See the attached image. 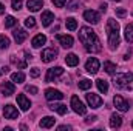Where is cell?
I'll list each match as a JSON object with an SVG mask.
<instances>
[{"mask_svg": "<svg viewBox=\"0 0 133 131\" xmlns=\"http://www.w3.org/2000/svg\"><path fill=\"white\" fill-rule=\"evenodd\" d=\"M79 40H81V43L85 46V49L88 53H99L101 48H102L101 40L98 39L96 33L88 26H84V28L79 30Z\"/></svg>", "mask_w": 133, "mask_h": 131, "instance_id": "obj_1", "label": "cell"}, {"mask_svg": "<svg viewBox=\"0 0 133 131\" xmlns=\"http://www.w3.org/2000/svg\"><path fill=\"white\" fill-rule=\"evenodd\" d=\"M107 34H108V45L110 49H116L119 46V23L115 19H108L107 22Z\"/></svg>", "mask_w": 133, "mask_h": 131, "instance_id": "obj_2", "label": "cell"}, {"mask_svg": "<svg viewBox=\"0 0 133 131\" xmlns=\"http://www.w3.org/2000/svg\"><path fill=\"white\" fill-rule=\"evenodd\" d=\"M132 82H133V74H132V72L118 74V76L115 77V86H116V88H121V90L129 88Z\"/></svg>", "mask_w": 133, "mask_h": 131, "instance_id": "obj_3", "label": "cell"}, {"mask_svg": "<svg viewBox=\"0 0 133 131\" xmlns=\"http://www.w3.org/2000/svg\"><path fill=\"white\" fill-rule=\"evenodd\" d=\"M71 108H73V111L77 113V114H85V113H87V106L82 103V100L77 97V96H73V97H71Z\"/></svg>", "mask_w": 133, "mask_h": 131, "instance_id": "obj_4", "label": "cell"}, {"mask_svg": "<svg viewBox=\"0 0 133 131\" xmlns=\"http://www.w3.org/2000/svg\"><path fill=\"white\" fill-rule=\"evenodd\" d=\"M113 103H115L116 110H119L121 113H125V111L130 110V103H129L124 97H121V96H115V97H113Z\"/></svg>", "mask_w": 133, "mask_h": 131, "instance_id": "obj_5", "label": "cell"}, {"mask_svg": "<svg viewBox=\"0 0 133 131\" xmlns=\"http://www.w3.org/2000/svg\"><path fill=\"white\" fill-rule=\"evenodd\" d=\"M64 74V68H61V66H56V68H50L48 71H46V77H45V80L46 82H53V80H56L59 76H62Z\"/></svg>", "mask_w": 133, "mask_h": 131, "instance_id": "obj_6", "label": "cell"}, {"mask_svg": "<svg viewBox=\"0 0 133 131\" xmlns=\"http://www.w3.org/2000/svg\"><path fill=\"white\" fill-rule=\"evenodd\" d=\"M3 116H5V119L14 120V119H19V111H17V108L12 106V105H5V108H3Z\"/></svg>", "mask_w": 133, "mask_h": 131, "instance_id": "obj_7", "label": "cell"}, {"mask_svg": "<svg viewBox=\"0 0 133 131\" xmlns=\"http://www.w3.org/2000/svg\"><path fill=\"white\" fill-rule=\"evenodd\" d=\"M84 19H85L88 23H91V25H96V23H99L101 16H99V12H98V11L88 9V11H85V12H84Z\"/></svg>", "mask_w": 133, "mask_h": 131, "instance_id": "obj_8", "label": "cell"}, {"mask_svg": "<svg viewBox=\"0 0 133 131\" xmlns=\"http://www.w3.org/2000/svg\"><path fill=\"white\" fill-rule=\"evenodd\" d=\"M99 60L96 59V57H90L88 60H87V63H85V69L90 72V74H96L98 71H99Z\"/></svg>", "mask_w": 133, "mask_h": 131, "instance_id": "obj_9", "label": "cell"}, {"mask_svg": "<svg viewBox=\"0 0 133 131\" xmlns=\"http://www.w3.org/2000/svg\"><path fill=\"white\" fill-rule=\"evenodd\" d=\"M56 56H57V49H56V48H46V49L42 51V56H40V57H42V62L48 63V62L54 60Z\"/></svg>", "mask_w": 133, "mask_h": 131, "instance_id": "obj_10", "label": "cell"}, {"mask_svg": "<svg viewBox=\"0 0 133 131\" xmlns=\"http://www.w3.org/2000/svg\"><path fill=\"white\" fill-rule=\"evenodd\" d=\"M45 99L46 100H62L64 99V94L59 91V90H54V88H48L45 91Z\"/></svg>", "mask_w": 133, "mask_h": 131, "instance_id": "obj_11", "label": "cell"}, {"mask_svg": "<svg viewBox=\"0 0 133 131\" xmlns=\"http://www.w3.org/2000/svg\"><path fill=\"white\" fill-rule=\"evenodd\" d=\"M87 103H88L91 108H99L101 105H102V99H101L98 94L90 93V94H87Z\"/></svg>", "mask_w": 133, "mask_h": 131, "instance_id": "obj_12", "label": "cell"}, {"mask_svg": "<svg viewBox=\"0 0 133 131\" xmlns=\"http://www.w3.org/2000/svg\"><path fill=\"white\" fill-rule=\"evenodd\" d=\"M17 103H19V106H20L22 111H28L31 108V102H30V99L26 97L25 94H19L17 96Z\"/></svg>", "mask_w": 133, "mask_h": 131, "instance_id": "obj_13", "label": "cell"}, {"mask_svg": "<svg viewBox=\"0 0 133 131\" xmlns=\"http://www.w3.org/2000/svg\"><path fill=\"white\" fill-rule=\"evenodd\" d=\"M0 90H2V93H3V96H11V94H14L16 86H14L12 82H3L2 86H0Z\"/></svg>", "mask_w": 133, "mask_h": 131, "instance_id": "obj_14", "label": "cell"}, {"mask_svg": "<svg viewBox=\"0 0 133 131\" xmlns=\"http://www.w3.org/2000/svg\"><path fill=\"white\" fill-rule=\"evenodd\" d=\"M57 40H59V43L64 48H71L73 46V42H74L71 35H57Z\"/></svg>", "mask_w": 133, "mask_h": 131, "instance_id": "obj_15", "label": "cell"}, {"mask_svg": "<svg viewBox=\"0 0 133 131\" xmlns=\"http://www.w3.org/2000/svg\"><path fill=\"white\" fill-rule=\"evenodd\" d=\"M53 20H54V14H53L51 11H43V12H42V25H43V26L51 25Z\"/></svg>", "mask_w": 133, "mask_h": 131, "instance_id": "obj_16", "label": "cell"}, {"mask_svg": "<svg viewBox=\"0 0 133 131\" xmlns=\"http://www.w3.org/2000/svg\"><path fill=\"white\" fill-rule=\"evenodd\" d=\"M26 31L25 30H22V28H17L16 31H14V40L17 42V43H23L25 42V39H26Z\"/></svg>", "mask_w": 133, "mask_h": 131, "instance_id": "obj_17", "label": "cell"}, {"mask_svg": "<svg viewBox=\"0 0 133 131\" xmlns=\"http://www.w3.org/2000/svg\"><path fill=\"white\" fill-rule=\"evenodd\" d=\"M26 6H28V9L30 11H39L42 6H43V0H28V3H26Z\"/></svg>", "mask_w": 133, "mask_h": 131, "instance_id": "obj_18", "label": "cell"}, {"mask_svg": "<svg viewBox=\"0 0 133 131\" xmlns=\"http://www.w3.org/2000/svg\"><path fill=\"white\" fill-rule=\"evenodd\" d=\"M45 43H46V37H45L43 34H37L33 40H31V45H33L34 48H40V46L45 45Z\"/></svg>", "mask_w": 133, "mask_h": 131, "instance_id": "obj_19", "label": "cell"}, {"mask_svg": "<svg viewBox=\"0 0 133 131\" xmlns=\"http://www.w3.org/2000/svg\"><path fill=\"white\" fill-rule=\"evenodd\" d=\"M54 123H56V119L54 117H51V116H46V117H43L42 120H40V127L42 128H51V127H54Z\"/></svg>", "mask_w": 133, "mask_h": 131, "instance_id": "obj_20", "label": "cell"}, {"mask_svg": "<svg viewBox=\"0 0 133 131\" xmlns=\"http://www.w3.org/2000/svg\"><path fill=\"white\" fill-rule=\"evenodd\" d=\"M122 125V117L119 114H111L110 117V127L111 128H119Z\"/></svg>", "mask_w": 133, "mask_h": 131, "instance_id": "obj_21", "label": "cell"}, {"mask_svg": "<svg viewBox=\"0 0 133 131\" xmlns=\"http://www.w3.org/2000/svg\"><path fill=\"white\" fill-rule=\"evenodd\" d=\"M65 63L68 66H76V65H79V57L76 56V54H66V57H65Z\"/></svg>", "mask_w": 133, "mask_h": 131, "instance_id": "obj_22", "label": "cell"}, {"mask_svg": "<svg viewBox=\"0 0 133 131\" xmlns=\"http://www.w3.org/2000/svg\"><path fill=\"white\" fill-rule=\"evenodd\" d=\"M50 110L59 113V114H65L66 113V105H62V103H50Z\"/></svg>", "mask_w": 133, "mask_h": 131, "instance_id": "obj_23", "label": "cell"}, {"mask_svg": "<svg viewBox=\"0 0 133 131\" xmlns=\"http://www.w3.org/2000/svg\"><path fill=\"white\" fill-rule=\"evenodd\" d=\"M96 85H98V90H99L101 93H107L108 91V82L107 80H104V79H98L96 80Z\"/></svg>", "mask_w": 133, "mask_h": 131, "instance_id": "obj_24", "label": "cell"}, {"mask_svg": "<svg viewBox=\"0 0 133 131\" xmlns=\"http://www.w3.org/2000/svg\"><path fill=\"white\" fill-rule=\"evenodd\" d=\"M125 40L129 43H133V23H129L125 26Z\"/></svg>", "mask_w": 133, "mask_h": 131, "instance_id": "obj_25", "label": "cell"}, {"mask_svg": "<svg viewBox=\"0 0 133 131\" xmlns=\"http://www.w3.org/2000/svg\"><path fill=\"white\" fill-rule=\"evenodd\" d=\"M11 80L16 82V83H22V82L25 80V74H23L22 71H19V72H12V74H11Z\"/></svg>", "mask_w": 133, "mask_h": 131, "instance_id": "obj_26", "label": "cell"}, {"mask_svg": "<svg viewBox=\"0 0 133 131\" xmlns=\"http://www.w3.org/2000/svg\"><path fill=\"white\" fill-rule=\"evenodd\" d=\"M104 69H105V72L110 74V76L116 74V65L111 63V62H105V63H104Z\"/></svg>", "mask_w": 133, "mask_h": 131, "instance_id": "obj_27", "label": "cell"}, {"mask_svg": "<svg viewBox=\"0 0 133 131\" xmlns=\"http://www.w3.org/2000/svg\"><path fill=\"white\" fill-rule=\"evenodd\" d=\"M65 25L70 31H74V30L77 28V22H76V19H73V17H68V19H66Z\"/></svg>", "mask_w": 133, "mask_h": 131, "instance_id": "obj_28", "label": "cell"}, {"mask_svg": "<svg viewBox=\"0 0 133 131\" xmlns=\"http://www.w3.org/2000/svg\"><path fill=\"white\" fill-rule=\"evenodd\" d=\"M90 88H91V80H88V79H82V80L79 82V90L87 91V90H90Z\"/></svg>", "mask_w": 133, "mask_h": 131, "instance_id": "obj_29", "label": "cell"}, {"mask_svg": "<svg viewBox=\"0 0 133 131\" xmlns=\"http://www.w3.org/2000/svg\"><path fill=\"white\" fill-rule=\"evenodd\" d=\"M16 23H17V20H16L12 16H8V17L5 19V28H12Z\"/></svg>", "mask_w": 133, "mask_h": 131, "instance_id": "obj_30", "label": "cell"}, {"mask_svg": "<svg viewBox=\"0 0 133 131\" xmlns=\"http://www.w3.org/2000/svg\"><path fill=\"white\" fill-rule=\"evenodd\" d=\"M9 46V39L6 35H0V49H6Z\"/></svg>", "mask_w": 133, "mask_h": 131, "instance_id": "obj_31", "label": "cell"}, {"mask_svg": "<svg viewBox=\"0 0 133 131\" xmlns=\"http://www.w3.org/2000/svg\"><path fill=\"white\" fill-rule=\"evenodd\" d=\"M11 62H12L14 65H17L19 68H26V62H22V60L16 59V56H12V57H11Z\"/></svg>", "mask_w": 133, "mask_h": 131, "instance_id": "obj_32", "label": "cell"}, {"mask_svg": "<svg viewBox=\"0 0 133 131\" xmlns=\"http://www.w3.org/2000/svg\"><path fill=\"white\" fill-rule=\"evenodd\" d=\"M25 26L26 28H34L36 26V20H34L33 17H26L25 19Z\"/></svg>", "mask_w": 133, "mask_h": 131, "instance_id": "obj_33", "label": "cell"}, {"mask_svg": "<svg viewBox=\"0 0 133 131\" xmlns=\"http://www.w3.org/2000/svg\"><path fill=\"white\" fill-rule=\"evenodd\" d=\"M22 3H23V0H11L12 9H16V11H19V9L22 8Z\"/></svg>", "mask_w": 133, "mask_h": 131, "instance_id": "obj_34", "label": "cell"}, {"mask_svg": "<svg viewBox=\"0 0 133 131\" xmlns=\"http://www.w3.org/2000/svg\"><path fill=\"white\" fill-rule=\"evenodd\" d=\"M25 91H26V93H31V94H37L39 90H37L36 86H33V85H26V86H25Z\"/></svg>", "mask_w": 133, "mask_h": 131, "instance_id": "obj_35", "label": "cell"}, {"mask_svg": "<svg viewBox=\"0 0 133 131\" xmlns=\"http://www.w3.org/2000/svg\"><path fill=\"white\" fill-rule=\"evenodd\" d=\"M77 5H79V0H71V3L68 5V9H70V11H74V9L77 8Z\"/></svg>", "mask_w": 133, "mask_h": 131, "instance_id": "obj_36", "label": "cell"}, {"mask_svg": "<svg viewBox=\"0 0 133 131\" xmlns=\"http://www.w3.org/2000/svg\"><path fill=\"white\" fill-rule=\"evenodd\" d=\"M53 3H54V6H57V8H64L66 3V0H53Z\"/></svg>", "mask_w": 133, "mask_h": 131, "instance_id": "obj_37", "label": "cell"}, {"mask_svg": "<svg viewBox=\"0 0 133 131\" xmlns=\"http://www.w3.org/2000/svg\"><path fill=\"white\" fill-rule=\"evenodd\" d=\"M125 14H127V11H125L124 8H118V9H116V16H118V17H125Z\"/></svg>", "mask_w": 133, "mask_h": 131, "instance_id": "obj_38", "label": "cell"}, {"mask_svg": "<svg viewBox=\"0 0 133 131\" xmlns=\"http://www.w3.org/2000/svg\"><path fill=\"white\" fill-rule=\"evenodd\" d=\"M39 74H40L39 68H33V69H31V77H39Z\"/></svg>", "mask_w": 133, "mask_h": 131, "instance_id": "obj_39", "label": "cell"}, {"mask_svg": "<svg viewBox=\"0 0 133 131\" xmlns=\"http://www.w3.org/2000/svg\"><path fill=\"white\" fill-rule=\"evenodd\" d=\"M96 119H98L96 116H90V117H87V120H85V122H87V123H91V122H95Z\"/></svg>", "mask_w": 133, "mask_h": 131, "instance_id": "obj_40", "label": "cell"}, {"mask_svg": "<svg viewBox=\"0 0 133 131\" xmlns=\"http://www.w3.org/2000/svg\"><path fill=\"white\" fill-rule=\"evenodd\" d=\"M59 130L64 131V130H71V127H66V125H62V127H59Z\"/></svg>", "mask_w": 133, "mask_h": 131, "instance_id": "obj_41", "label": "cell"}, {"mask_svg": "<svg viewBox=\"0 0 133 131\" xmlns=\"http://www.w3.org/2000/svg\"><path fill=\"white\" fill-rule=\"evenodd\" d=\"M101 11H102V12H105V11H107V5H105V3H102V5H101Z\"/></svg>", "mask_w": 133, "mask_h": 131, "instance_id": "obj_42", "label": "cell"}, {"mask_svg": "<svg viewBox=\"0 0 133 131\" xmlns=\"http://www.w3.org/2000/svg\"><path fill=\"white\" fill-rule=\"evenodd\" d=\"M2 69V72H9V68L8 66H3V68H0Z\"/></svg>", "mask_w": 133, "mask_h": 131, "instance_id": "obj_43", "label": "cell"}, {"mask_svg": "<svg viewBox=\"0 0 133 131\" xmlns=\"http://www.w3.org/2000/svg\"><path fill=\"white\" fill-rule=\"evenodd\" d=\"M3 12H5V6L0 3V14H3Z\"/></svg>", "mask_w": 133, "mask_h": 131, "instance_id": "obj_44", "label": "cell"}, {"mask_svg": "<svg viewBox=\"0 0 133 131\" xmlns=\"http://www.w3.org/2000/svg\"><path fill=\"white\" fill-rule=\"evenodd\" d=\"M113 2H121V0H113Z\"/></svg>", "mask_w": 133, "mask_h": 131, "instance_id": "obj_45", "label": "cell"}, {"mask_svg": "<svg viewBox=\"0 0 133 131\" xmlns=\"http://www.w3.org/2000/svg\"><path fill=\"white\" fill-rule=\"evenodd\" d=\"M0 74H2V69H0Z\"/></svg>", "mask_w": 133, "mask_h": 131, "instance_id": "obj_46", "label": "cell"}, {"mask_svg": "<svg viewBox=\"0 0 133 131\" xmlns=\"http://www.w3.org/2000/svg\"><path fill=\"white\" fill-rule=\"evenodd\" d=\"M132 127H133V123H132Z\"/></svg>", "mask_w": 133, "mask_h": 131, "instance_id": "obj_47", "label": "cell"}]
</instances>
